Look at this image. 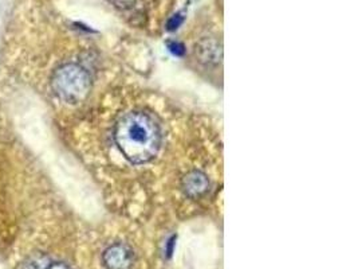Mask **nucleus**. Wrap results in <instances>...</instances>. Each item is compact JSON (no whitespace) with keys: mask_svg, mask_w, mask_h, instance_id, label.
<instances>
[{"mask_svg":"<svg viewBox=\"0 0 358 269\" xmlns=\"http://www.w3.org/2000/svg\"><path fill=\"white\" fill-rule=\"evenodd\" d=\"M114 140L125 156L134 165L152 160L162 146V131L155 118L144 112H131L115 125Z\"/></svg>","mask_w":358,"mask_h":269,"instance_id":"nucleus-1","label":"nucleus"},{"mask_svg":"<svg viewBox=\"0 0 358 269\" xmlns=\"http://www.w3.org/2000/svg\"><path fill=\"white\" fill-rule=\"evenodd\" d=\"M90 74L77 64L58 67L51 78V86L58 99L67 104L81 102L90 92Z\"/></svg>","mask_w":358,"mask_h":269,"instance_id":"nucleus-2","label":"nucleus"},{"mask_svg":"<svg viewBox=\"0 0 358 269\" xmlns=\"http://www.w3.org/2000/svg\"><path fill=\"white\" fill-rule=\"evenodd\" d=\"M134 256L131 248L124 244H114L102 256L103 265L108 269H131Z\"/></svg>","mask_w":358,"mask_h":269,"instance_id":"nucleus-3","label":"nucleus"},{"mask_svg":"<svg viewBox=\"0 0 358 269\" xmlns=\"http://www.w3.org/2000/svg\"><path fill=\"white\" fill-rule=\"evenodd\" d=\"M182 186H184V190H185L188 197L197 198V197H201L203 194L207 193L208 179L204 174H201L199 171H194V172H189L185 177Z\"/></svg>","mask_w":358,"mask_h":269,"instance_id":"nucleus-4","label":"nucleus"},{"mask_svg":"<svg viewBox=\"0 0 358 269\" xmlns=\"http://www.w3.org/2000/svg\"><path fill=\"white\" fill-rule=\"evenodd\" d=\"M46 269H71L67 264H64V263H52V264H50L46 267Z\"/></svg>","mask_w":358,"mask_h":269,"instance_id":"nucleus-5","label":"nucleus"},{"mask_svg":"<svg viewBox=\"0 0 358 269\" xmlns=\"http://www.w3.org/2000/svg\"><path fill=\"white\" fill-rule=\"evenodd\" d=\"M180 23H181L180 17L173 18V19L169 22V29H178V26H179Z\"/></svg>","mask_w":358,"mask_h":269,"instance_id":"nucleus-6","label":"nucleus"}]
</instances>
